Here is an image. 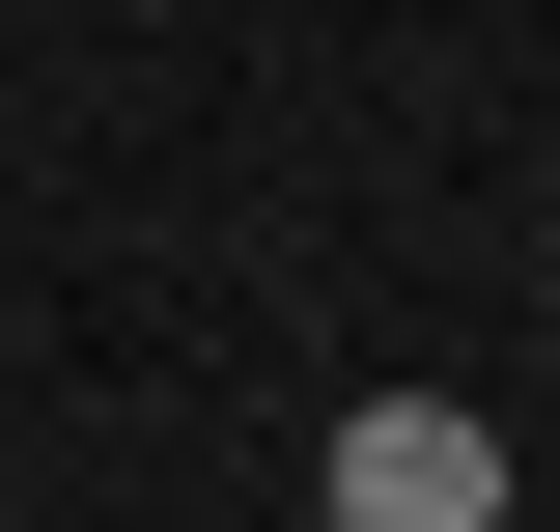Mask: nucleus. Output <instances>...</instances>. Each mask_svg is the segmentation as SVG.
<instances>
[{"label":"nucleus","instance_id":"obj_1","mask_svg":"<svg viewBox=\"0 0 560 532\" xmlns=\"http://www.w3.org/2000/svg\"><path fill=\"white\" fill-rule=\"evenodd\" d=\"M337 532H504V420L477 393H364L337 420Z\"/></svg>","mask_w":560,"mask_h":532}]
</instances>
